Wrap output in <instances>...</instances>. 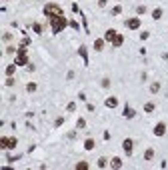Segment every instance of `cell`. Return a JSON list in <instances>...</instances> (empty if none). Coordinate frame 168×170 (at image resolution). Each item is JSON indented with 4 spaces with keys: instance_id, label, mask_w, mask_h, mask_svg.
Wrapping results in <instances>:
<instances>
[{
    "instance_id": "obj_1",
    "label": "cell",
    "mask_w": 168,
    "mask_h": 170,
    "mask_svg": "<svg viewBox=\"0 0 168 170\" xmlns=\"http://www.w3.org/2000/svg\"><path fill=\"white\" fill-rule=\"evenodd\" d=\"M50 24H52V32H54V34H60L62 30L66 28L68 20L64 18V14H60V16H54V18L50 20Z\"/></svg>"
},
{
    "instance_id": "obj_2",
    "label": "cell",
    "mask_w": 168,
    "mask_h": 170,
    "mask_svg": "<svg viewBox=\"0 0 168 170\" xmlns=\"http://www.w3.org/2000/svg\"><path fill=\"white\" fill-rule=\"evenodd\" d=\"M42 12H44V16H46V18L52 20L54 16H60V14H62V8L58 6V4H52V2H50V4H46V6H44V10H42Z\"/></svg>"
},
{
    "instance_id": "obj_3",
    "label": "cell",
    "mask_w": 168,
    "mask_h": 170,
    "mask_svg": "<svg viewBox=\"0 0 168 170\" xmlns=\"http://www.w3.org/2000/svg\"><path fill=\"white\" fill-rule=\"evenodd\" d=\"M16 64L18 66H26L28 64V54H26V46L24 44L16 50Z\"/></svg>"
},
{
    "instance_id": "obj_4",
    "label": "cell",
    "mask_w": 168,
    "mask_h": 170,
    "mask_svg": "<svg viewBox=\"0 0 168 170\" xmlns=\"http://www.w3.org/2000/svg\"><path fill=\"white\" fill-rule=\"evenodd\" d=\"M0 144H2V148H4V150H14V148H16V144H18V140H16V138H2V140H0Z\"/></svg>"
},
{
    "instance_id": "obj_5",
    "label": "cell",
    "mask_w": 168,
    "mask_h": 170,
    "mask_svg": "<svg viewBox=\"0 0 168 170\" xmlns=\"http://www.w3.org/2000/svg\"><path fill=\"white\" fill-rule=\"evenodd\" d=\"M140 24H142V20L138 18V16H136V18H128L126 20V28H130V30H138Z\"/></svg>"
},
{
    "instance_id": "obj_6",
    "label": "cell",
    "mask_w": 168,
    "mask_h": 170,
    "mask_svg": "<svg viewBox=\"0 0 168 170\" xmlns=\"http://www.w3.org/2000/svg\"><path fill=\"white\" fill-rule=\"evenodd\" d=\"M154 134L156 136H164V134H166V124H164V122H158V124L154 126Z\"/></svg>"
},
{
    "instance_id": "obj_7",
    "label": "cell",
    "mask_w": 168,
    "mask_h": 170,
    "mask_svg": "<svg viewBox=\"0 0 168 170\" xmlns=\"http://www.w3.org/2000/svg\"><path fill=\"white\" fill-rule=\"evenodd\" d=\"M122 146H124V152H126L128 156H130V154H132V148H134V142H132L130 138H126V140L122 142Z\"/></svg>"
},
{
    "instance_id": "obj_8",
    "label": "cell",
    "mask_w": 168,
    "mask_h": 170,
    "mask_svg": "<svg viewBox=\"0 0 168 170\" xmlns=\"http://www.w3.org/2000/svg\"><path fill=\"white\" fill-rule=\"evenodd\" d=\"M104 104H106V108H116V106H118V98H116V96H108V98L104 100Z\"/></svg>"
},
{
    "instance_id": "obj_9",
    "label": "cell",
    "mask_w": 168,
    "mask_h": 170,
    "mask_svg": "<svg viewBox=\"0 0 168 170\" xmlns=\"http://www.w3.org/2000/svg\"><path fill=\"white\" fill-rule=\"evenodd\" d=\"M104 42H106L104 38H98V40H94V50H96V52H102V50H104Z\"/></svg>"
},
{
    "instance_id": "obj_10",
    "label": "cell",
    "mask_w": 168,
    "mask_h": 170,
    "mask_svg": "<svg viewBox=\"0 0 168 170\" xmlns=\"http://www.w3.org/2000/svg\"><path fill=\"white\" fill-rule=\"evenodd\" d=\"M122 44H124V36H122V34H116L114 40H112V46L118 48V46H122Z\"/></svg>"
},
{
    "instance_id": "obj_11",
    "label": "cell",
    "mask_w": 168,
    "mask_h": 170,
    "mask_svg": "<svg viewBox=\"0 0 168 170\" xmlns=\"http://www.w3.org/2000/svg\"><path fill=\"white\" fill-rule=\"evenodd\" d=\"M110 166H112L114 170H120V168H122V160H120L118 156H114L112 160H110Z\"/></svg>"
},
{
    "instance_id": "obj_12",
    "label": "cell",
    "mask_w": 168,
    "mask_h": 170,
    "mask_svg": "<svg viewBox=\"0 0 168 170\" xmlns=\"http://www.w3.org/2000/svg\"><path fill=\"white\" fill-rule=\"evenodd\" d=\"M116 30H112V28H110V30H106V34H104V40H106V42H112V40H114V36H116Z\"/></svg>"
},
{
    "instance_id": "obj_13",
    "label": "cell",
    "mask_w": 168,
    "mask_h": 170,
    "mask_svg": "<svg viewBox=\"0 0 168 170\" xmlns=\"http://www.w3.org/2000/svg\"><path fill=\"white\" fill-rule=\"evenodd\" d=\"M78 54L84 58V64L88 66V50H86V46H80V48H78Z\"/></svg>"
},
{
    "instance_id": "obj_14",
    "label": "cell",
    "mask_w": 168,
    "mask_h": 170,
    "mask_svg": "<svg viewBox=\"0 0 168 170\" xmlns=\"http://www.w3.org/2000/svg\"><path fill=\"white\" fill-rule=\"evenodd\" d=\"M94 146H96V142L92 138H88L86 142H84V150H94Z\"/></svg>"
},
{
    "instance_id": "obj_15",
    "label": "cell",
    "mask_w": 168,
    "mask_h": 170,
    "mask_svg": "<svg viewBox=\"0 0 168 170\" xmlns=\"http://www.w3.org/2000/svg\"><path fill=\"white\" fill-rule=\"evenodd\" d=\"M154 158V148H146V152H144V160H152Z\"/></svg>"
},
{
    "instance_id": "obj_16",
    "label": "cell",
    "mask_w": 168,
    "mask_h": 170,
    "mask_svg": "<svg viewBox=\"0 0 168 170\" xmlns=\"http://www.w3.org/2000/svg\"><path fill=\"white\" fill-rule=\"evenodd\" d=\"M136 112L132 110V108H128V106H124V118H134Z\"/></svg>"
},
{
    "instance_id": "obj_17",
    "label": "cell",
    "mask_w": 168,
    "mask_h": 170,
    "mask_svg": "<svg viewBox=\"0 0 168 170\" xmlns=\"http://www.w3.org/2000/svg\"><path fill=\"white\" fill-rule=\"evenodd\" d=\"M106 164H108V160L104 156H100L98 158V162H96V166H98V168H106Z\"/></svg>"
},
{
    "instance_id": "obj_18",
    "label": "cell",
    "mask_w": 168,
    "mask_h": 170,
    "mask_svg": "<svg viewBox=\"0 0 168 170\" xmlns=\"http://www.w3.org/2000/svg\"><path fill=\"white\" fill-rule=\"evenodd\" d=\"M158 90H160V82H152V84H150V92H152V94H156Z\"/></svg>"
},
{
    "instance_id": "obj_19",
    "label": "cell",
    "mask_w": 168,
    "mask_h": 170,
    "mask_svg": "<svg viewBox=\"0 0 168 170\" xmlns=\"http://www.w3.org/2000/svg\"><path fill=\"white\" fill-rule=\"evenodd\" d=\"M154 102H146V104H144V112H154Z\"/></svg>"
},
{
    "instance_id": "obj_20",
    "label": "cell",
    "mask_w": 168,
    "mask_h": 170,
    "mask_svg": "<svg viewBox=\"0 0 168 170\" xmlns=\"http://www.w3.org/2000/svg\"><path fill=\"white\" fill-rule=\"evenodd\" d=\"M152 18H154V20L162 18V8H156V10H152Z\"/></svg>"
},
{
    "instance_id": "obj_21",
    "label": "cell",
    "mask_w": 168,
    "mask_h": 170,
    "mask_svg": "<svg viewBox=\"0 0 168 170\" xmlns=\"http://www.w3.org/2000/svg\"><path fill=\"white\" fill-rule=\"evenodd\" d=\"M32 30H34L36 34H42V26L38 24V22H34V24H32Z\"/></svg>"
},
{
    "instance_id": "obj_22",
    "label": "cell",
    "mask_w": 168,
    "mask_h": 170,
    "mask_svg": "<svg viewBox=\"0 0 168 170\" xmlns=\"http://www.w3.org/2000/svg\"><path fill=\"white\" fill-rule=\"evenodd\" d=\"M86 168H88V162H84V160L76 164V170H86Z\"/></svg>"
},
{
    "instance_id": "obj_23",
    "label": "cell",
    "mask_w": 168,
    "mask_h": 170,
    "mask_svg": "<svg viewBox=\"0 0 168 170\" xmlns=\"http://www.w3.org/2000/svg\"><path fill=\"white\" fill-rule=\"evenodd\" d=\"M14 70H16V66H14V64L6 66V74H8V76H12V74H14Z\"/></svg>"
},
{
    "instance_id": "obj_24",
    "label": "cell",
    "mask_w": 168,
    "mask_h": 170,
    "mask_svg": "<svg viewBox=\"0 0 168 170\" xmlns=\"http://www.w3.org/2000/svg\"><path fill=\"white\" fill-rule=\"evenodd\" d=\"M26 90L28 92H34V90H36V84H34V82H28V84H26Z\"/></svg>"
},
{
    "instance_id": "obj_25",
    "label": "cell",
    "mask_w": 168,
    "mask_h": 170,
    "mask_svg": "<svg viewBox=\"0 0 168 170\" xmlns=\"http://www.w3.org/2000/svg\"><path fill=\"white\" fill-rule=\"evenodd\" d=\"M84 126H86V120H84V118H80V120L76 122V128H84Z\"/></svg>"
},
{
    "instance_id": "obj_26",
    "label": "cell",
    "mask_w": 168,
    "mask_h": 170,
    "mask_svg": "<svg viewBox=\"0 0 168 170\" xmlns=\"http://www.w3.org/2000/svg\"><path fill=\"white\" fill-rule=\"evenodd\" d=\"M120 12H122V6H120V4L112 8V14H114V16H116V14H120Z\"/></svg>"
},
{
    "instance_id": "obj_27",
    "label": "cell",
    "mask_w": 168,
    "mask_h": 170,
    "mask_svg": "<svg viewBox=\"0 0 168 170\" xmlns=\"http://www.w3.org/2000/svg\"><path fill=\"white\" fill-rule=\"evenodd\" d=\"M100 84H102V88H108V86H110V80H108V78H102Z\"/></svg>"
},
{
    "instance_id": "obj_28",
    "label": "cell",
    "mask_w": 168,
    "mask_h": 170,
    "mask_svg": "<svg viewBox=\"0 0 168 170\" xmlns=\"http://www.w3.org/2000/svg\"><path fill=\"white\" fill-rule=\"evenodd\" d=\"M66 110H68V112H74V110H76V104H74V102H70V104L66 106Z\"/></svg>"
},
{
    "instance_id": "obj_29",
    "label": "cell",
    "mask_w": 168,
    "mask_h": 170,
    "mask_svg": "<svg viewBox=\"0 0 168 170\" xmlns=\"http://www.w3.org/2000/svg\"><path fill=\"white\" fill-rule=\"evenodd\" d=\"M108 0H98V8H106Z\"/></svg>"
},
{
    "instance_id": "obj_30",
    "label": "cell",
    "mask_w": 168,
    "mask_h": 170,
    "mask_svg": "<svg viewBox=\"0 0 168 170\" xmlns=\"http://www.w3.org/2000/svg\"><path fill=\"white\" fill-rule=\"evenodd\" d=\"M2 38L8 42V40H12V34H10V32H4V34H2Z\"/></svg>"
},
{
    "instance_id": "obj_31",
    "label": "cell",
    "mask_w": 168,
    "mask_h": 170,
    "mask_svg": "<svg viewBox=\"0 0 168 170\" xmlns=\"http://www.w3.org/2000/svg\"><path fill=\"white\" fill-rule=\"evenodd\" d=\"M4 84H6V86H14V78H12V76H8V80L4 82Z\"/></svg>"
},
{
    "instance_id": "obj_32",
    "label": "cell",
    "mask_w": 168,
    "mask_h": 170,
    "mask_svg": "<svg viewBox=\"0 0 168 170\" xmlns=\"http://www.w3.org/2000/svg\"><path fill=\"white\" fill-rule=\"evenodd\" d=\"M16 50H18V48H12V46H8V48H6V54H14Z\"/></svg>"
},
{
    "instance_id": "obj_33",
    "label": "cell",
    "mask_w": 168,
    "mask_h": 170,
    "mask_svg": "<svg viewBox=\"0 0 168 170\" xmlns=\"http://www.w3.org/2000/svg\"><path fill=\"white\" fill-rule=\"evenodd\" d=\"M62 122H64V118H56V120H54V126H60Z\"/></svg>"
},
{
    "instance_id": "obj_34",
    "label": "cell",
    "mask_w": 168,
    "mask_h": 170,
    "mask_svg": "<svg viewBox=\"0 0 168 170\" xmlns=\"http://www.w3.org/2000/svg\"><path fill=\"white\" fill-rule=\"evenodd\" d=\"M68 24H70V26H72L74 30H78V22H74V20H70V22H68Z\"/></svg>"
},
{
    "instance_id": "obj_35",
    "label": "cell",
    "mask_w": 168,
    "mask_h": 170,
    "mask_svg": "<svg viewBox=\"0 0 168 170\" xmlns=\"http://www.w3.org/2000/svg\"><path fill=\"white\" fill-rule=\"evenodd\" d=\"M148 36H150V32H146V30H144V32H142V34H140V38H142V40H146V38H148Z\"/></svg>"
},
{
    "instance_id": "obj_36",
    "label": "cell",
    "mask_w": 168,
    "mask_h": 170,
    "mask_svg": "<svg viewBox=\"0 0 168 170\" xmlns=\"http://www.w3.org/2000/svg\"><path fill=\"white\" fill-rule=\"evenodd\" d=\"M144 10H146L144 6H138V8H136V12H138V14H144Z\"/></svg>"
},
{
    "instance_id": "obj_37",
    "label": "cell",
    "mask_w": 168,
    "mask_h": 170,
    "mask_svg": "<svg viewBox=\"0 0 168 170\" xmlns=\"http://www.w3.org/2000/svg\"><path fill=\"white\" fill-rule=\"evenodd\" d=\"M120 2H122V0H120Z\"/></svg>"
}]
</instances>
